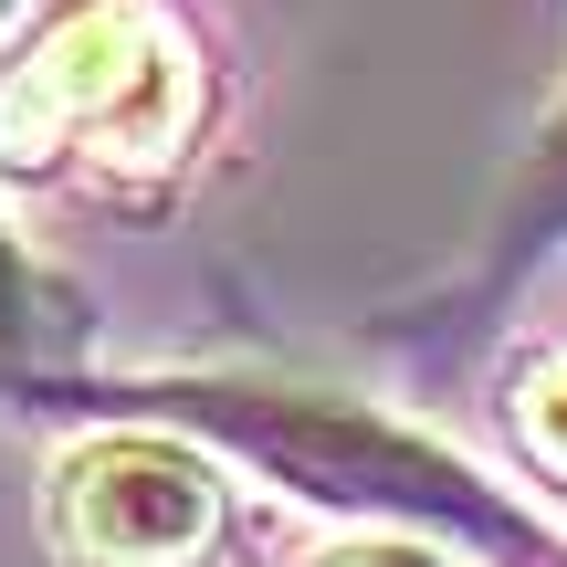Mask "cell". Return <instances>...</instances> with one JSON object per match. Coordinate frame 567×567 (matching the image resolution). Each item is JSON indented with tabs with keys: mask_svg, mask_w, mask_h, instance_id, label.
<instances>
[{
	"mask_svg": "<svg viewBox=\"0 0 567 567\" xmlns=\"http://www.w3.org/2000/svg\"><path fill=\"white\" fill-rule=\"evenodd\" d=\"M137 116L168 137L179 116V53H168V21L137 11V0H95L74 11L11 84H0V158L42 168L74 137H116L137 147Z\"/></svg>",
	"mask_w": 567,
	"mask_h": 567,
	"instance_id": "obj_1",
	"label": "cell"
},
{
	"mask_svg": "<svg viewBox=\"0 0 567 567\" xmlns=\"http://www.w3.org/2000/svg\"><path fill=\"white\" fill-rule=\"evenodd\" d=\"M210 515H221V484H210V463H189L179 442H95L63 473V526L105 567L189 557L210 536Z\"/></svg>",
	"mask_w": 567,
	"mask_h": 567,
	"instance_id": "obj_2",
	"label": "cell"
},
{
	"mask_svg": "<svg viewBox=\"0 0 567 567\" xmlns=\"http://www.w3.org/2000/svg\"><path fill=\"white\" fill-rule=\"evenodd\" d=\"M526 442L547 452V463L567 473V368H547V379L526 389Z\"/></svg>",
	"mask_w": 567,
	"mask_h": 567,
	"instance_id": "obj_3",
	"label": "cell"
},
{
	"mask_svg": "<svg viewBox=\"0 0 567 567\" xmlns=\"http://www.w3.org/2000/svg\"><path fill=\"white\" fill-rule=\"evenodd\" d=\"M32 337V274H21V252L0 243V347H21Z\"/></svg>",
	"mask_w": 567,
	"mask_h": 567,
	"instance_id": "obj_4",
	"label": "cell"
},
{
	"mask_svg": "<svg viewBox=\"0 0 567 567\" xmlns=\"http://www.w3.org/2000/svg\"><path fill=\"white\" fill-rule=\"evenodd\" d=\"M337 567H421L410 547H358V557H337Z\"/></svg>",
	"mask_w": 567,
	"mask_h": 567,
	"instance_id": "obj_5",
	"label": "cell"
},
{
	"mask_svg": "<svg viewBox=\"0 0 567 567\" xmlns=\"http://www.w3.org/2000/svg\"><path fill=\"white\" fill-rule=\"evenodd\" d=\"M0 11H11V0H0Z\"/></svg>",
	"mask_w": 567,
	"mask_h": 567,
	"instance_id": "obj_6",
	"label": "cell"
}]
</instances>
